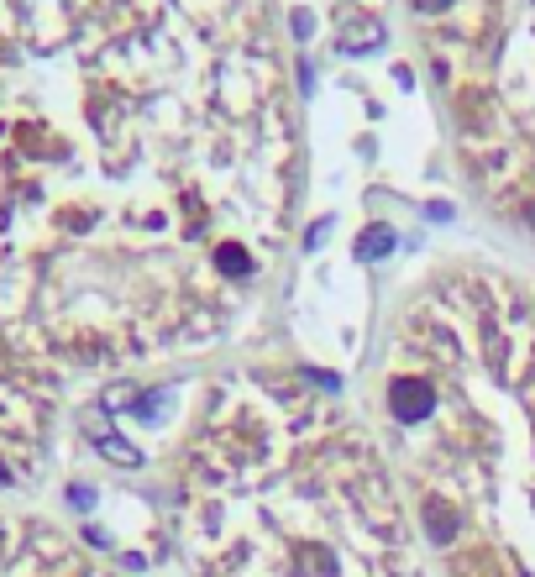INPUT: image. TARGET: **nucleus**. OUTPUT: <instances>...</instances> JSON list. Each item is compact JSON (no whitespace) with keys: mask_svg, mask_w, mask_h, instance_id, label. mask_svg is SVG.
<instances>
[{"mask_svg":"<svg viewBox=\"0 0 535 577\" xmlns=\"http://www.w3.org/2000/svg\"><path fill=\"white\" fill-rule=\"evenodd\" d=\"M221 263H226V273L231 278L247 273V252H242V247H221Z\"/></svg>","mask_w":535,"mask_h":577,"instance_id":"20e7f679","label":"nucleus"},{"mask_svg":"<svg viewBox=\"0 0 535 577\" xmlns=\"http://www.w3.org/2000/svg\"><path fill=\"white\" fill-rule=\"evenodd\" d=\"M289 26H294V37H310V32H315V22H310V11H294V22H289Z\"/></svg>","mask_w":535,"mask_h":577,"instance_id":"39448f33","label":"nucleus"},{"mask_svg":"<svg viewBox=\"0 0 535 577\" xmlns=\"http://www.w3.org/2000/svg\"><path fill=\"white\" fill-rule=\"evenodd\" d=\"M384 252H394V236L388 232H367L357 242V263H373V257H384Z\"/></svg>","mask_w":535,"mask_h":577,"instance_id":"7ed1b4c3","label":"nucleus"},{"mask_svg":"<svg viewBox=\"0 0 535 577\" xmlns=\"http://www.w3.org/2000/svg\"><path fill=\"white\" fill-rule=\"evenodd\" d=\"M388 405H394V420H405V426H415V420H426L430 415V384H420V378H399L394 384V394H388Z\"/></svg>","mask_w":535,"mask_h":577,"instance_id":"f257e3e1","label":"nucleus"},{"mask_svg":"<svg viewBox=\"0 0 535 577\" xmlns=\"http://www.w3.org/2000/svg\"><path fill=\"white\" fill-rule=\"evenodd\" d=\"M384 43V22H357L342 26V53H367V47Z\"/></svg>","mask_w":535,"mask_h":577,"instance_id":"f03ea898","label":"nucleus"}]
</instances>
